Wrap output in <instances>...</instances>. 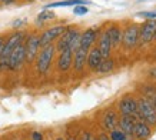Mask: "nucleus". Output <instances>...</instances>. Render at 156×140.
I'll list each match as a JSON object with an SVG mask.
<instances>
[{
	"label": "nucleus",
	"instance_id": "dca6fc26",
	"mask_svg": "<svg viewBox=\"0 0 156 140\" xmlns=\"http://www.w3.org/2000/svg\"><path fill=\"white\" fill-rule=\"evenodd\" d=\"M151 135H152V129L149 124H146V123L142 120H137L136 123H135L133 136H135L137 140H146Z\"/></svg>",
	"mask_w": 156,
	"mask_h": 140
},
{
	"label": "nucleus",
	"instance_id": "473e14b6",
	"mask_svg": "<svg viewBox=\"0 0 156 140\" xmlns=\"http://www.w3.org/2000/svg\"><path fill=\"white\" fill-rule=\"evenodd\" d=\"M56 140H65V139H62V137H59V139H56Z\"/></svg>",
	"mask_w": 156,
	"mask_h": 140
},
{
	"label": "nucleus",
	"instance_id": "c756f323",
	"mask_svg": "<svg viewBox=\"0 0 156 140\" xmlns=\"http://www.w3.org/2000/svg\"><path fill=\"white\" fill-rule=\"evenodd\" d=\"M152 104H153V107H155V112H156V96H155V99H153V102H152Z\"/></svg>",
	"mask_w": 156,
	"mask_h": 140
},
{
	"label": "nucleus",
	"instance_id": "f704fd0d",
	"mask_svg": "<svg viewBox=\"0 0 156 140\" xmlns=\"http://www.w3.org/2000/svg\"><path fill=\"white\" fill-rule=\"evenodd\" d=\"M155 40H156V34H155Z\"/></svg>",
	"mask_w": 156,
	"mask_h": 140
},
{
	"label": "nucleus",
	"instance_id": "4468645a",
	"mask_svg": "<svg viewBox=\"0 0 156 140\" xmlns=\"http://www.w3.org/2000/svg\"><path fill=\"white\" fill-rule=\"evenodd\" d=\"M73 65V51L70 49H66L60 53L59 60H57V69L60 72H67Z\"/></svg>",
	"mask_w": 156,
	"mask_h": 140
},
{
	"label": "nucleus",
	"instance_id": "a878e982",
	"mask_svg": "<svg viewBox=\"0 0 156 140\" xmlns=\"http://www.w3.org/2000/svg\"><path fill=\"white\" fill-rule=\"evenodd\" d=\"M32 140H43V136L40 131H33L32 133Z\"/></svg>",
	"mask_w": 156,
	"mask_h": 140
},
{
	"label": "nucleus",
	"instance_id": "6e6552de",
	"mask_svg": "<svg viewBox=\"0 0 156 140\" xmlns=\"http://www.w3.org/2000/svg\"><path fill=\"white\" fill-rule=\"evenodd\" d=\"M26 49V60L27 61H33L36 59V56L39 54V49H40V37L36 34H30L26 40L24 44Z\"/></svg>",
	"mask_w": 156,
	"mask_h": 140
},
{
	"label": "nucleus",
	"instance_id": "f03ea898",
	"mask_svg": "<svg viewBox=\"0 0 156 140\" xmlns=\"http://www.w3.org/2000/svg\"><path fill=\"white\" fill-rule=\"evenodd\" d=\"M55 51H56V47L53 44L42 47V50L39 51L37 60H36V69L40 75H46L48 70L50 69V65H52L53 57H55Z\"/></svg>",
	"mask_w": 156,
	"mask_h": 140
},
{
	"label": "nucleus",
	"instance_id": "2f4dec72",
	"mask_svg": "<svg viewBox=\"0 0 156 140\" xmlns=\"http://www.w3.org/2000/svg\"><path fill=\"white\" fill-rule=\"evenodd\" d=\"M3 42H5V40H3V37H0V44H2Z\"/></svg>",
	"mask_w": 156,
	"mask_h": 140
},
{
	"label": "nucleus",
	"instance_id": "423d86ee",
	"mask_svg": "<svg viewBox=\"0 0 156 140\" xmlns=\"http://www.w3.org/2000/svg\"><path fill=\"white\" fill-rule=\"evenodd\" d=\"M66 29L67 27H65L63 24H57V26H53V27L46 29V30L42 33V36H39V37H40V47L52 44L56 39H59L62 34L65 33Z\"/></svg>",
	"mask_w": 156,
	"mask_h": 140
},
{
	"label": "nucleus",
	"instance_id": "72a5a7b5",
	"mask_svg": "<svg viewBox=\"0 0 156 140\" xmlns=\"http://www.w3.org/2000/svg\"><path fill=\"white\" fill-rule=\"evenodd\" d=\"M27 2H34V0H27Z\"/></svg>",
	"mask_w": 156,
	"mask_h": 140
},
{
	"label": "nucleus",
	"instance_id": "6ab92c4d",
	"mask_svg": "<svg viewBox=\"0 0 156 140\" xmlns=\"http://www.w3.org/2000/svg\"><path fill=\"white\" fill-rule=\"evenodd\" d=\"M118 123H119V117H118V114H116V112L109 110V112L105 113L103 119H102V124H103V127L106 130L112 131L113 129H116Z\"/></svg>",
	"mask_w": 156,
	"mask_h": 140
},
{
	"label": "nucleus",
	"instance_id": "9d476101",
	"mask_svg": "<svg viewBox=\"0 0 156 140\" xmlns=\"http://www.w3.org/2000/svg\"><path fill=\"white\" fill-rule=\"evenodd\" d=\"M98 32L99 30L96 27H90L86 29L83 33H80V44H79V47L86 51H89L93 47L95 42L98 40Z\"/></svg>",
	"mask_w": 156,
	"mask_h": 140
},
{
	"label": "nucleus",
	"instance_id": "5701e85b",
	"mask_svg": "<svg viewBox=\"0 0 156 140\" xmlns=\"http://www.w3.org/2000/svg\"><path fill=\"white\" fill-rule=\"evenodd\" d=\"M109 139L110 140H128V136L125 135L120 129H113L109 133Z\"/></svg>",
	"mask_w": 156,
	"mask_h": 140
},
{
	"label": "nucleus",
	"instance_id": "cd10ccee",
	"mask_svg": "<svg viewBox=\"0 0 156 140\" xmlns=\"http://www.w3.org/2000/svg\"><path fill=\"white\" fill-rule=\"evenodd\" d=\"M98 140H110V139H109V136H106V135H100Z\"/></svg>",
	"mask_w": 156,
	"mask_h": 140
},
{
	"label": "nucleus",
	"instance_id": "a211bd4d",
	"mask_svg": "<svg viewBox=\"0 0 156 140\" xmlns=\"http://www.w3.org/2000/svg\"><path fill=\"white\" fill-rule=\"evenodd\" d=\"M86 59H87V51L83 50V49H77V50L73 53V67H75L76 72H82L86 66Z\"/></svg>",
	"mask_w": 156,
	"mask_h": 140
},
{
	"label": "nucleus",
	"instance_id": "7c9ffc66",
	"mask_svg": "<svg viewBox=\"0 0 156 140\" xmlns=\"http://www.w3.org/2000/svg\"><path fill=\"white\" fill-rule=\"evenodd\" d=\"M151 73H152V75H155V73H156V67H155V69H153V70H152ZM153 77H156V76H153Z\"/></svg>",
	"mask_w": 156,
	"mask_h": 140
},
{
	"label": "nucleus",
	"instance_id": "aec40b11",
	"mask_svg": "<svg viewBox=\"0 0 156 140\" xmlns=\"http://www.w3.org/2000/svg\"><path fill=\"white\" fill-rule=\"evenodd\" d=\"M89 0H63V2H56L46 6V9H53V7H66V6H86L89 5Z\"/></svg>",
	"mask_w": 156,
	"mask_h": 140
},
{
	"label": "nucleus",
	"instance_id": "1a4fd4ad",
	"mask_svg": "<svg viewBox=\"0 0 156 140\" xmlns=\"http://www.w3.org/2000/svg\"><path fill=\"white\" fill-rule=\"evenodd\" d=\"M119 112L122 116H133L137 117V100H135L130 96L123 97L119 102Z\"/></svg>",
	"mask_w": 156,
	"mask_h": 140
},
{
	"label": "nucleus",
	"instance_id": "20e7f679",
	"mask_svg": "<svg viewBox=\"0 0 156 140\" xmlns=\"http://www.w3.org/2000/svg\"><path fill=\"white\" fill-rule=\"evenodd\" d=\"M156 34V20H146L139 26V40L137 44L146 46L155 40Z\"/></svg>",
	"mask_w": 156,
	"mask_h": 140
},
{
	"label": "nucleus",
	"instance_id": "f257e3e1",
	"mask_svg": "<svg viewBox=\"0 0 156 140\" xmlns=\"http://www.w3.org/2000/svg\"><path fill=\"white\" fill-rule=\"evenodd\" d=\"M137 117L149 126L156 124V112L152 102L147 97H140L137 100Z\"/></svg>",
	"mask_w": 156,
	"mask_h": 140
},
{
	"label": "nucleus",
	"instance_id": "7ed1b4c3",
	"mask_svg": "<svg viewBox=\"0 0 156 140\" xmlns=\"http://www.w3.org/2000/svg\"><path fill=\"white\" fill-rule=\"evenodd\" d=\"M24 39V33L23 32H16L10 36L3 44V51H2V61H0V69L2 67H7V59H9L10 53L16 49V47L22 44Z\"/></svg>",
	"mask_w": 156,
	"mask_h": 140
},
{
	"label": "nucleus",
	"instance_id": "39448f33",
	"mask_svg": "<svg viewBox=\"0 0 156 140\" xmlns=\"http://www.w3.org/2000/svg\"><path fill=\"white\" fill-rule=\"evenodd\" d=\"M139 40V26L137 24H129L122 33V46L126 50H132L137 46Z\"/></svg>",
	"mask_w": 156,
	"mask_h": 140
},
{
	"label": "nucleus",
	"instance_id": "4be33fe9",
	"mask_svg": "<svg viewBox=\"0 0 156 140\" xmlns=\"http://www.w3.org/2000/svg\"><path fill=\"white\" fill-rule=\"evenodd\" d=\"M52 19H55V13L52 10L46 9L37 16V23H43V22H48V20H52Z\"/></svg>",
	"mask_w": 156,
	"mask_h": 140
},
{
	"label": "nucleus",
	"instance_id": "bb28decb",
	"mask_svg": "<svg viewBox=\"0 0 156 140\" xmlns=\"http://www.w3.org/2000/svg\"><path fill=\"white\" fill-rule=\"evenodd\" d=\"M82 140H95V139L92 137V135H90V133H87V131H86V133H83V135H82Z\"/></svg>",
	"mask_w": 156,
	"mask_h": 140
},
{
	"label": "nucleus",
	"instance_id": "9b49d317",
	"mask_svg": "<svg viewBox=\"0 0 156 140\" xmlns=\"http://www.w3.org/2000/svg\"><path fill=\"white\" fill-rule=\"evenodd\" d=\"M77 32H79V30H76V29H73V27H67L66 30H65V33H63L60 37H59L57 46H55V47H56V49L60 51V53L63 50L69 49V47H70L72 40H73V37L76 36V33H77Z\"/></svg>",
	"mask_w": 156,
	"mask_h": 140
},
{
	"label": "nucleus",
	"instance_id": "0eeeda50",
	"mask_svg": "<svg viewBox=\"0 0 156 140\" xmlns=\"http://www.w3.org/2000/svg\"><path fill=\"white\" fill-rule=\"evenodd\" d=\"M24 60H26V49H24V44L22 43L10 53L9 59H7V67L10 70H17L23 66Z\"/></svg>",
	"mask_w": 156,
	"mask_h": 140
},
{
	"label": "nucleus",
	"instance_id": "ddd939ff",
	"mask_svg": "<svg viewBox=\"0 0 156 140\" xmlns=\"http://www.w3.org/2000/svg\"><path fill=\"white\" fill-rule=\"evenodd\" d=\"M103 60V57L100 54V51L98 47H92L89 51H87V59H86V65L90 70H98L99 69L100 63Z\"/></svg>",
	"mask_w": 156,
	"mask_h": 140
},
{
	"label": "nucleus",
	"instance_id": "412c9836",
	"mask_svg": "<svg viewBox=\"0 0 156 140\" xmlns=\"http://www.w3.org/2000/svg\"><path fill=\"white\" fill-rule=\"evenodd\" d=\"M113 67H115V60L109 57V59H103V60H102L98 72H100V73H108L110 70H113Z\"/></svg>",
	"mask_w": 156,
	"mask_h": 140
},
{
	"label": "nucleus",
	"instance_id": "f8f14e48",
	"mask_svg": "<svg viewBox=\"0 0 156 140\" xmlns=\"http://www.w3.org/2000/svg\"><path fill=\"white\" fill-rule=\"evenodd\" d=\"M98 49H99L100 54L103 59H109L110 57V51H112V44H110V40H109L108 36V30H103L99 36V43H98Z\"/></svg>",
	"mask_w": 156,
	"mask_h": 140
},
{
	"label": "nucleus",
	"instance_id": "c85d7f7f",
	"mask_svg": "<svg viewBox=\"0 0 156 140\" xmlns=\"http://www.w3.org/2000/svg\"><path fill=\"white\" fill-rule=\"evenodd\" d=\"M12 2H14V0H0V3H5V5H7V3H12Z\"/></svg>",
	"mask_w": 156,
	"mask_h": 140
},
{
	"label": "nucleus",
	"instance_id": "b1692460",
	"mask_svg": "<svg viewBox=\"0 0 156 140\" xmlns=\"http://www.w3.org/2000/svg\"><path fill=\"white\" fill-rule=\"evenodd\" d=\"M137 17H143L146 20H156V12H139Z\"/></svg>",
	"mask_w": 156,
	"mask_h": 140
},
{
	"label": "nucleus",
	"instance_id": "f3484780",
	"mask_svg": "<svg viewBox=\"0 0 156 140\" xmlns=\"http://www.w3.org/2000/svg\"><path fill=\"white\" fill-rule=\"evenodd\" d=\"M108 30V36H109V40H110V44H112V49L113 47H119L122 44V27L118 26V24H112Z\"/></svg>",
	"mask_w": 156,
	"mask_h": 140
},
{
	"label": "nucleus",
	"instance_id": "2eb2a0df",
	"mask_svg": "<svg viewBox=\"0 0 156 140\" xmlns=\"http://www.w3.org/2000/svg\"><path fill=\"white\" fill-rule=\"evenodd\" d=\"M136 117L133 116H120L119 119V127L120 130L128 136V137H132L133 136V129H135V123H136Z\"/></svg>",
	"mask_w": 156,
	"mask_h": 140
},
{
	"label": "nucleus",
	"instance_id": "393cba45",
	"mask_svg": "<svg viewBox=\"0 0 156 140\" xmlns=\"http://www.w3.org/2000/svg\"><path fill=\"white\" fill-rule=\"evenodd\" d=\"M89 12V9L86 7V6H75V9H73V13L77 14V16H82V14H86Z\"/></svg>",
	"mask_w": 156,
	"mask_h": 140
}]
</instances>
